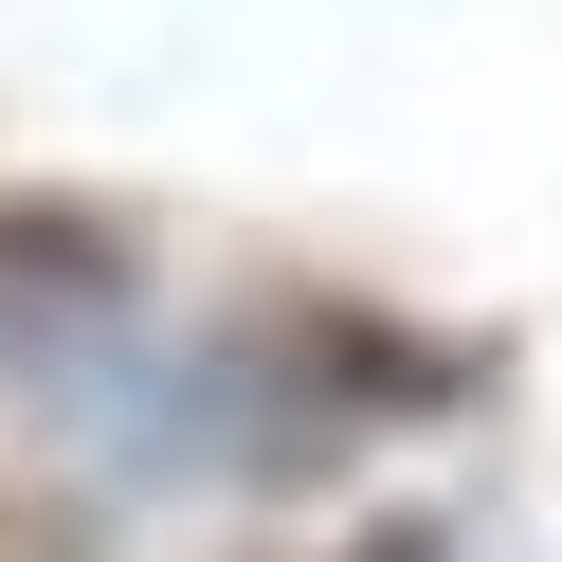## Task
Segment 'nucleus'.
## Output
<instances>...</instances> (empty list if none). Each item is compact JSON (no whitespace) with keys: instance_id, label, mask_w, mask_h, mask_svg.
<instances>
[{"instance_id":"obj_1","label":"nucleus","mask_w":562,"mask_h":562,"mask_svg":"<svg viewBox=\"0 0 562 562\" xmlns=\"http://www.w3.org/2000/svg\"><path fill=\"white\" fill-rule=\"evenodd\" d=\"M0 562H91L74 526H37V508H0Z\"/></svg>"},{"instance_id":"obj_2","label":"nucleus","mask_w":562,"mask_h":562,"mask_svg":"<svg viewBox=\"0 0 562 562\" xmlns=\"http://www.w3.org/2000/svg\"><path fill=\"white\" fill-rule=\"evenodd\" d=\"M345 562H453V544H436V526H381V544H345Z\"/></svg>"}]
</instances>
